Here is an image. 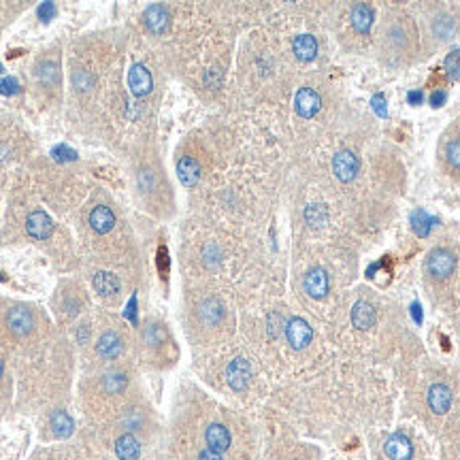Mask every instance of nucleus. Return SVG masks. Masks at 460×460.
I'll return each instance as SVG.
<instances>
[{
    "mask_svg": "<svg viewBox=\"0 0 460 460\" xmlns=\"http://www.w3.org/2000/svg\"><path fill=\"white\" fill-rule=\"evenodd\" d=\"M134 184L141 200L154 214H166V209L173 207V192L168 186V180L162 170V164L158 156L141 154L134 164Z\"/></svg>",
    "mask_w": 460,
    "mask_h": 460,
    "instance_id": "obj_1",
    "label": "nucleus"
},
{
    "mask_svg": "<svg viewBox=\"0 0 460 460\" xmlns=\"http://www.w3.org/2000/svg\"><path fill=\"white\" fill-rule=\"evenodd\" d=\"M415 47V32L413 24L407 22V17L392 15L381 28V49L383 56L390 58L392 64H401L413 54Z\"/></svg>",
    "mask_w": 460,
    "mask_h": 460,
    "instance_id": "obj_2",
    "label": "nucleus"
},
{
    "mask_svg": "<svg viewBox=\"0 0 460 460\" xmlns=\"http://www.w3.org/2000/svg\"><path fill=\"white\" fill-rule=\"evenodd\" d=\"M128 381L130 377L124 369H109L102 375H98L92 383L86 386V392H84L90 409H100L104 407V403L120 399L126 392Z\"/></svg>",
    "mask_w": 460,
    "mask_h": 460,
    "instance_id": "obj_3",
    "label": "nucleus"
},
{
    "mask_svg": "<svg viewBox=\"0 0 460 460\" xmlns=\"http://www.w3.org/2000/svg\"><path fill=\"white\" fill-rule=\"evenodd\" d=\"M5 324L9 328V333L15 339H26L30 337L34 331H37L39 322H37V313H34L32 307L28 305H15L7 311Z\"/></svg>",
    "mask_w": 460,
    "mask_h": 460,
    "instance_id": "obj_4",
    "label": "nucleus"
},
{
    "mask_svg": "<svg viewBox=\"0 0 460 460\" xmlns=\"http://www.w3.org/2000/svg\"><path fill=\"white\" fill-rule=\"evenodd\" d=\"M120 424H122L124 433L136 435V433H141V431H145V429L150 427V409H148L143 403L132 401V403H128V405L122 407Z\"/></svg>",
    "mask_w": 460,
    "mask_h": 460,
    "instance_id": "obj_5",
    "label": "nucleus"
},
{
    "mask_svg": "<svg viewBox=\"0 0 460 460\" xmlns=\"http://www.w3.org/2000/svg\"><path fill=\"white\" fill-rule=\"evenodd\" d=\"M456 269V256L447 247H435L427 258V273L433 279H447Z\"/></svg>",
    "mask_w": 460,
    "mask_h": 460,
    "instance_id": "obj_6",
    "label": "nucleus"
},
{
    "mask_svg": "<svg viewBox=\"0 0 460 460\" xmlns=\"http://www.w3.org/2000/svg\"><path fill=\"white\" fill-rule=\"evenodd\" d=\"M224 320V305L209 296L205 301H200V305L196 307V322L203 326V328H218Z\"/></svg>",
    "mask_w": 460,
    "mask_h": 460,
    "instance_id": "obj_7",
    "label": "nucleus"
},
{
    "mask_svg": "<svg viewBox=\"0 0 460 460\" xmlns=\"http://www.w3.org/2000/svg\"><path fill=\"white\" fill-rule=\"evenodd\" d=\"M431 32L435 34V39L439 41H452L458 32V19L452 11L439 9L431 17Z\"/></svg>",
    "mask_w": 460,
    "mask_h": 460,
    "instance_id": "obj_8",
    "label": "nucleus"
},
{
    "mask_svg": "<svg viewBox=\"0 0 460 460\" xmlns=\"http://www.w3.org/2000/svg\"><path fill=\"white\" fill-rule=\"evenodd\" d=\"M205 443L209 450H214L218 454H224L230 443H232V435L230 429L222 422H209L207 429H205Z\"/></svg>",
    "mask_w": 460,
    "mask_h": 460,
    "instance_id": "obj_9",
    "label": "nucleus"
},
{
    "mask_svg": "<svg viewBox=\"0 0 460 460\" xmlns=\"http://www.w3.org/2000/svg\"><path fill=\"white\" fill-rule=\"evenodd\" d=\"M122 351H124V337L118 331L109 328L98 337L96 354L102 360H116V358H120Z\"/></svg>",
    "mask_w": 460,
    "mask_h": 460,
    "instance_id": "obj_10",
    "label": "nucleus"
},
{
    "mask_svg": "<svg viewBox=\"0 0 460 460\" xmlns=\"http://www.w3.org/2000/svg\"><path fill=\"white\" fill-rule=\"evenodd\" d=\"M88 222H90V228L96 235H107V232H111L116 228L118 216H116V211L109 205H96L90 211Z\"/></svg>",
    "mask_w": 460,
    "mask_h": 460,
    "instance_id": "obj_11",
    "label": "nucleus"
},
{
    "mask_svg": "<svg viewBox=\"0 0 460 460\" xmlns=\"http://www.w3.org/2000/svg\"><path fill=\"white\" fill-rule=\"evenodd\" d=\"M333 170L337 175V180L341 182H351L354 177L360 170V162L356 158V154L349 150H341L335 158H333Z\"/></svg>",
    "mask_w": 460,
    "mask_h": 460,
    "instance_id": "obj_12",
    "label": "nucleus"
},
{
    "mask_svg": "<svg viewBox=\"0 0 460 460\" xmlns=\"http://www.w3.org/2000/svg\"><path fill=\"white\" fill-rule=\"evenodd\" d=\"M320 107H322V98H320V94H317L313 88H301L296 92L294 109H296V113L301 118H305V120L313 118L317 111H320Z\"/></svg>",
    "mask_w": 460,
    "mask_h": 460,
    "instance_id": "obj_13",
    "label": "nucleus"
},
{
    "mask_svg": "<svg viewBox=\"0 0 460 460\" xmlns=\"http://www.w3.org/2000/svg\"><path fill=\"white\" fill-rule=\"evenodd\" d=\"M143 343H145L148 349H152V351L156 354V351L166 349L173 341H170V335H168L166 326H164L162 322L152 320V322H148L145 328H143Z\"/></svg>",
    "mask_w": 460,
    "mask_h": 460,
    "instance_id": "obj_14",
    "label": "nucleus"
},
{
    "mask_svg": "<svg viewBox=\"0 0 460 460\" xmlns=\"http://www.w3.org/2000/svg\"><path fill=\"white\" fill-rule=\"evenodd\" d=\"M286 337L294 349H305L311 343L313 331L303 317H292V320H288V324H286Z\"/></svg>",
    "mask_w": 460,
    "mask_h": 460,
    "instance_id": "obj_15",
    "label": "nucleus"
},
{
    "mask_svg": "<svg viewBox=\"0 0 460 460\" xmlns=\"http://www.w3.org/2000/svg\"><path fill=\"white\" fill-rule=\"evenodd\" d=\"M26 230H28V235H30L32 239L45 241V239L51 237L54 224H51V220H49V216L45 214V211L37 209V211H32V214L28 216V220H26Z\"/></svg>",
    "mask_w": 460,
    "mask_h": 460,
    "instance_id": "obj_16",
    "label": "nucleus"
},
{
    "mask_svg": "<svg viewBox=\"0 0 460 460\" xmlns=\"http://www.w3.org/2000/svg\"><path fill=\"white\" fill-rule=\"evenodd\" d=\"M128 86L134 96H148L154 88L152 73L143 64H132L130 73H128Z\"/></svg>",
    "mask_w": 460,
    "mask_h": 460,
    "instance_id": "obj_17",
    "label": "nucleus"
},
{
    "mask_svg": "<svg viewBox=\"0 0 460 460\" xmlns=\"http://www.w3.org/2000/svg\"><path fill=\"white\" fill-rule=\"evenodd\" d=\"M37 79L43 88H60L62 75H60V60L58 58H43L37 64Z\"/></svg>",
    "mask_w": 460,
    "mask_h": 460,
    "instance_id": "obj_18",
    "label": "nucleus"
},
{
    "mask_svg": "<svg viewBox=\"0 0 460 460\" xmlns=\"http://www.w3.org/2000/svg\"><path fill=\"white\" fill-rule=\"evenodd\" d=\"M303 286H305V292L311 296V299H324L326 292H328V275L324 269L315 267L311 269L305 279H303Z\"/></svg>",
    "mask_w": 460,
    "mask_h": 460,
    "instance_id": "obj_19",
    "label": "nucleus"
},
{
    "mask_svg": "<svg viewBox=\"0 0 460 460\" xmlns=\"http://www.w3.org/2000/svg\"><path fill=\"white\" fill-rule=\"evenodd\" d=\"M177 175L186 188H194L200 182V162L194 156H180L177 160Z\"/></svg>",
    "mask_w": 460,
    "mask_h": 460,
    "instance_id": "obj_20",
    "label": "nucleus"
},
{
    "mask_svg": "<svg viewBox=\"0 0 460 460\" xmlns=\"http://www.w3.org/2000/svg\"><path fill=\"white\" fill-rule=\"evenodd\" d=\"M226 375H228V383H230L232 390L241 392V390H245V388H247V383H250L252 371H250V365H247V360L235 358V360L228 365Z\"/></svg>",
    "mask_w": 460,
    "mask_h": 460,
    "instance_id": "obj_21",
    "label": "nucleus"
},
{
    "mask_svg": "<svg viewBox=\"0 0 460 460\" xmlns=\"http://www.w3.org/2000/svg\"><path fill=\"white\" fill-rule=\"evenodd\" d=\"M92 284H94V290L98 292V296H102V299L116 301L120 296V281L111 273H96Z\"/></svg>",
    "mask_w": 460,
    "mask_h": 460,
    "instance_id": "obj_22",
    "label": "nucleus"
},
{
    "mask_svg": "<svg viewBox=\"0 0 460 460\" xmlns=\"http://www.w3.org/2000/svg\"><path fill=\"white\" fill-rule=\"evenodd\" d=\"M383 452L390 460H409L413 454V445L405 435H392V437H388Z\"/></svg>",
    "mask_w": 460,
    "mask_h": 460,
    "instance_id": "obj_23",
    "label": "nucleus"
},
{
    "mask_svg": "<svg viewBox=\"0 0 460 460\" xmlns=\"http://www.w3.org/2000/svg\"><path fill=\"white\" fill-rule=\"evenodd\" d=\"M429 407L433 413H445L452 407V392L445 383H433L429 390Z\"/></svg>",
    "mask_w": 460,
    "mask_h": 460,
    "instance_id": "obj_24",
    "label": "nucleus"
},
{
    "mask_svg": "<svg viewBox=\"0 0 460 460\" xmlns=\"http://www.w3.org/2000/svg\"><path fill=\"white\" fill-rule=\"evenodd\" d=\"M116 456H118V460H138L141 458V443H138L136 435L122 433L116 439Z\"/></svg>",
    "mask_w": 460,
    "mask_h": 460,
    "instance_id": "obj_25",
    "label": "nucleus"
},
{
    "mask_svg": "<svg viewBox=\"0 0 460 460\" xmlns=\"http://www.w3.org/2000/svg\"><path fill=\"white\" fill-rule=\"evenodd\" d=\"M375 320H377V313H375L371 303L360 301V303L354 305V309H351V322H354V326H356V328L367 331V328H371L375 324Z\"/></svg>",
    "mask_w": 460,
    "mask_h": 460,
    "instance_id": "obj_26",
    "label": "nucleus"
},
{
    "mask_svg": "<svg viewBox=\"0 0 460 460\" xmlns=\"http://www.w3.org/2000/svg\"><path fill=\"white\" fill-rule=\"evenodd\" d=\"M145 26L150 28V32L154 34H162L166 28H168V22H170V15L168 11L162 7V5H152L148 11H145Z\"/></svg>",
    "mask_w": 460,
    "mask_h": 460,
    "instance_id": "obj_27",
    "label": "nucleus"
},
{
    "mask_svg": "<svg viewBox=\"0 0 460 460\" xmlns=\"http://www.w3.org/2000/svg\"><path fill=\"white\" fill-rule=\"evenodd\" d=\"M292 49H294V54L301 62H309L317 54V41L311 37V34H299V37L294 39V43H292Z\"/></svg>",
    "mask_w": 460,
    "mask_h": 460,
    "instance_id": "obj_28",
    "label": "nucleus"
},
{
    "mask_svg": "<svg viewBox=\"0 0 460 460\" xmlns=\"http://www.w3.org/2000/svg\"><path fill=\"white\" fill-rule=\"evenodd\" d=\"M373 22H375V11L369 5H356L351 9V24L358 32L367 34L371 30Z\"/></svg>",
    "mask_w": 460,
    "mask_h": 460,
    "instance_id": "obj_29",
    "label": "nucleus"
},
{
    "mask_svg": "<svg viewBox=\"0 0 460 460\" xmlns=\"http://www.w3.org/2000/svg\"><path fill=\"white\" fill-rule=\"evenodd\" d=\"M49 427L54 429L56 437H66L73 429V420L68 418V413L64 411H54L51 413V420H49Z\"/></svg>",
    "mask_w": 460,
    "mask_h": 460,
    "instance_id": "obj_30",
    "label": "nucleus"
},
{
    "mask_svg": "<svg viewBox=\"0 0 460 460\" xmlns=\"http://www.w3.org/2000/svg\"><path fill=\"white\" fill-rule=\"evenodd\" d=\"M411 228L415 230L418 237H429L431 232V218L424 214L422 209H415L411 214Z\"/></svg>",
    "mask_w": 460,
    "mask_h": 460,
    "instance_id": "obj_31",
    "label": "nucleus"
},
{
    "mask_svg": "<svg viewBox=\"0 0 460 460\" xmlns=\"http://www.w3.org/2000/svg\"><path fill=\"white\" fill-rule=\"evenodd\" d=\"M445 160L452 168L460 170V138H452L445 143Z\"/></svg>",
    "mask_w": 460,
    "mask_h": 460,
    "instance_id": "obj_32",
    "label": "nucleus"
},
{
    "mask_svg": "<svg viewBox=\"0 0 460 460\" xmlns=\"http://www.w3.org/2000/svg\"><path fill=\"white\" fill-rule=\"evenodd\" d=\"M443 66H445L447 75H450L452 79H460V49L452 51V54L445 58Z\"/></svg>",
    "mask_w": 460,
    "mask_h": 460,
    "instance_id": "obj_33",
    "label": "nucleus"
},
{
    "mask_svg": "<svg viewBox=\"0 0 460 460\" xmlns=\"http://www.w3.org/2000/svg\"><path fill=\"white\" fill-rule=\"evenodd\" d=\"M305 218H307V222H309V224L320 226V224H324V222H326L328 214H326V211H324L320 205H313V207H309V209H307Z\"/></svg>",
    "mask_w": 460,
    "mask_h": 460,
    "instance_id": "obj_34",
    "label": "nucleus"
},
{
    "mask_svg": "<svg viewBox=\"0 0 460 460\" xmlns=\"http://www.w3.org/2000/svg\"><path fill=\"white\" fill-rule=\"evenodd\" d=\"M0 92L3 94H13V92H17V81L15 79H5V81H0Z\"/></svg>",
    "mask_w": 460,
    "mask_h": 460,
    "instance_id": "obj_35",
    "label": "nucleus"
},
{
    "mask_svg": "<svg viewBox=\"0 0 460 460\" xmlns=\"http://www.w3.org/2000/svg\"><path fill=\"white\" fill-rule=\"evenodd\" d=\"M198 460H224V458H222V454H218V452H214V450L205 447V450H200Z\"/></svg>",
    "mask_w": 460,
    "mask_h": 460,
    "instance_id": "obj_36",
    "label": "nucleus"
},
{
    "mask_svg": "<svg viewBox=\"0 0 460 460\" xmlns=\"http://www.w3.org/2000/svg\"><path fill=\"white\" fill-rule=\"evenodd\" d=\"M373 102H375V111L379 109V113H381V116H386V109H383V96H377Z\"/></svg>",
    "mask_w": 460,
    "mask_h": 460,
    "instance_id": "obj_37",
    "label": "nucleus"
},
{
    "mask_svg": "<svg viewBox=\"0 0 460 460\" xmlns=\"http://www.w3.org/2000/svg\"><path fill=\"white\" fill-rule=\"evenodd\" d=\"M443 98H445V94H443V92H439V94H433V98H431V102L435 104V107H439V102H441Z\"/></svg>",
    "mask_w": 460,
    "mask_h": 460,
    "instance_id": "obj_38",
    "label": "nucleus"
},
{
    "mask_svg": "<svg viewBox=\"0 0 460 460\" xmlns=\"http://www.w3.org/2000/svg\"><path fill=\"white\" fill-rule=\"evenodd\" d=\"M420 100H422V94H420V92L409 94V102H420Z\"/></svg>",
    "mask_w": 460,
    "mask_h": 460,
    "instance_id": "obj_39",
    "label": "nucleus"
},
{
    "mask_svg": "<svg viewBox=\"0 0 460 460\" xmlns=\"http://www.w3.org/2000/svg\"><path fill=\"white\" fill-rule=\"evenodd\" d=\"M3 371H5V369H3V363H0V377H3Z\"/></svg>",
    "mask_w": 460,
    "mask_h": 460,
    "instance_id": "obj_40",
    "label": "nucleus"
},
{
    "mask_svg": "<svg viewBox=\"0 0 460 460\" xmlns=\"http://www.w3.org/2000/svg\"><path fill=\"white\" fill-rule=\"evenodd\" d=\"M292 460H303V458H292Z\"/></svg>",
    "mask_w": 460,
    "mask_h": 460,
    "instance_id": "obj_41",
    "label": "nucleus"
},
{
    "mask_svg": "<svg viewBox=\"0 0 460 460\" xmlns=\"http://www.w3.org/2000/svg\"><path fill=\"white\" fill-rule=\"evenodd\" d=\"M0 70H3V66H0Z\"/></svg>",
    "mask_w": 460,
    "mask_h": 460,
    "instance_id": "obj_42",
    "label": "nucleus"
}]
</instances>
